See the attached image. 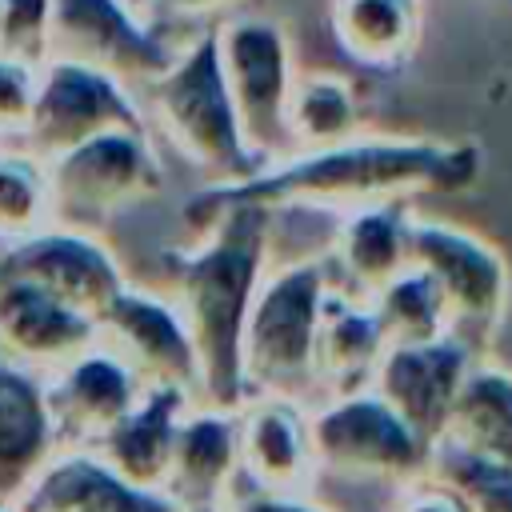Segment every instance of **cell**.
<instances>
[{
  "label": "cell",
  "mask_w": 512,
  "mask_h": 512,
  "mask_svg": "<svg viewBox=\"0 0 512 512\" xmlns=\"http://www.w3.org/2000/svg\"><path fill=\"white\" fill-rule=\"evenodd\" d=\"M12 504L16 512H184L168 492L112 472L92 448H56Z\"/></svg>",
  "instance_id": "cell-17"
},
{
  "label": "cell",
  "mask_w": 512,
  "mask_h": 512,
  "mask_svg": "<svg viewBox=\"0 0 512 512\" xmlns=\"http://www.w3.org/2000/svg\"><path fill=\"white\" fill-rule=\"evenodd\" d=\"M52 224L44 160L20 144H0V248Z\"/></svg>",
  "instance_id": "cell-27"
},
{
  "label": "cell",
  "mask_w": 512,
  "mask_h": 512,
  "mask_svg": "<svg viewBox=\"0 0 512 512\" xmlns=\"http://www.w3.org/2000/svg\"><path fill=\"white\" fill-rule=\"evenodd\" d=\"M144 384L104 344L76 352L44 376V408L56 448H92L136 400Z\"/></svg>",
  "instance_id": "cell-14"
},
{
  "label": "cell",
  "mask_w": 512,
  "mask_h": 512,
  "mask_svg": "<svg viewBox=\"0 0 512 512\" xmlns=\"http://www.w3.org/2000/svg\"><path fill=\"white\" fill-rule=\"evenodd\" d=\"M0 512H16V504H4V500H0Z\"/></svg>",
  "instance_id": "cell-35"
},
{
  "label": "cell",
  "mask_w": 512,
  "mask_h": 512,
  "mask_svg": "<svg viewBox=\"0 0 512 512\" xmlns=\"http://www.w3.org/2000/svg\"><path fill=\"white\" fill-rule=\"evenodd\" d=\"M368 304H372L388 344H416V340H436V336L452 332V316L444 308V296L412 264L400 276H392L384 288H376L368 296Z\"/></svg>",
  "instance_id": "cell-26"
},
{
  "label": "cell",
  "mask_w": 512,
  "mask_h": 512,
  "mask_svg": "<svg viewBox=\"0 0 512 512\" xmlns=\"http://www.w3.org/2000/svg\"><path fill=\"white\" fill-rule=\"evenodd\" d=\"M240 480V476H236ZM220 512H328L316 496H280V492H260L252 484H232L228 496L216 504Z\"/></svg>",
  "instance_id": "cell-32"
},
{
  "label": "cell",
  "mask_w": 512,
  "mask_h": 512,
  "mask_svg": "<svg viewBox=\"0 0 512 512\" xmlns=\"http://www.w3.org/2000/svg\"><path fill=\"white\" fill-rule=\"evenodd\" d=\"M0 272L24 276L64 300L84 316H100L104 304L128 284V268L112 240L72 232V228H40L36 236L0 248Z\"/></svg>",
  "instance_id": "cell-12"
},
{
  "label": "cell",
  "mask_w": 512,
  "mask_h": 512,
  "mask_svg": "<svg viewBox=\"0 0 512 512\" xmlns=\"http://www.w3.org/2000/svg\"><path fill=\"white\" fill-rule=\"evenodd\" d=\"M332 36L364 68H392L420 44L424 0H332Z\"/></svg>",
  "instance_id": "cell-24"
},
{
  "label": "cell",
  "mask_w": 512,
  "mask_h": 512,
  "mask_svg": "<svg viewBox=\"0 0 512 512\" xmlns=\"http://www.w3.org/2000/svg\"><path fill=\"white\" fill-rule=\"evenodd\" d=\"M236 476H240V428H236V412L192 404L184 412L180 428H176V444H172L164 492L176 504H184V508L220 504L228 496V488L236 484Z\"/></svg>",
  "instance_id": "cell-18"
},
{
  "label": "cell",
  "mask_w": 512,
  "mask_h": 512,
  "mask_svg": "<svg viewBox=\"0 0 512 512\" xmlns=\"http://www.w3.org/2000/svg\"><path fill=\"white\" fill-rule=\"evenodd\" d=\"M96 344V320L40 284L0 272V356L40 380Z\"/></svg>",
  "instance_id": "cell-16"
},
{
  "label": "cell",
  "mask_w": 512,
  "mask_h": 512,
  "mask_svg": "<svg viewBox=\"0 0 512 512\" xmlns=\"http://www.w3.org/2000/svg\"><path fill=\"white\" fill-rule=\"evenodd\" d=\"M44 176L52 224L108 240L128 212L160 196L164 160L144 128H112L44 160Z\"/></svg>",
  "instance_id": "cell-5"
},
{
  "label": "cell",
  "mask_w": 512,
  "mask_h": 512,
  "mask_svg": "<svg viewBox=\"0 0 512 512\" xmlns=\"http://www.w3.org/2000/svg\"><path fill=\"white\" fill-rule=\"evenodd\" d=\"M360 132V96L340 72H296L288 96L292 152L328 148Z\"/></svg>",
  "instance_id": "cell-25"
},
{
  "label": "cell",
  "mask_w": 512,
  "mask_h": 512,
  "mask_svg": "<svg viewBox=\"0 0 512 512\" xmlns=\"http://www.w3.org/2000/svg\"><path fill=\"white\" fill-rule=\"evenodd\" d=\"M484 156L472 140L432 136H348L328 148L288 152L240 184H204L220 196L276 212L324 208L352 212L368 204H408L424 192H464L480 180Z\"/></svg>",
  "instance_id": "cell-2"
},
{
  "label": "cell",
  "mask_w": 512,
  "mask_h": 512,
  "mask_svg": "<svg viewBox=\"0 0 512 512\" xmlns=\"http://www.w3.org/2000/svg\"><path fill=\"white\" fill-rule=\"evenodd\" d=\"M328 268L344 276V292L364 300L400 276L408 268V204H368L340 212Z\"/></svg>",
  "instance_id": "cell-21"
},
{
  "label": "cell",
  "mask_w": 512,
  "mask_h": 512,
  "mask_svg": "<svg viewBox=\"0 0 512 512\" xmlns=\"http://www.w3.org/2000/svg\"><path fill=\"white\" fill-rule=\"evenodd\" d=\"M244 8H260V0H144L140 16L172 44H188L192 36L216 28Z\"/></svg>",
  "instance_id": "cell-29"
},
{
  "label": "cell",
  "mask_w": 512,
  "mask_h": 512,
  "mask_svg": "<svg viewBox=\"0 0 512 512\" xmlns=\"http://www.w3.org/2000/svg\"><path fill=\"white\" fill-rule=\"evenodd\" d=\"M308 436L320 476L408 484L424 472L428 444L372 388L324 396L308 408Z\"/></svg>",
  "instance_id": "cell-7"
},
{
  "label": "cell",
  "mask_w": 512,
  "mask_h": 512,
  "mask_svg": "<svg viewBox=\"0 0 512 512\" xmlns=\"http://www.w3.org/2000/svg\"><path fill=\"white\" fill-rule=\"evenodd\" d=\"M36 80H40V64L0 52V144L20 140L32 100H36Z\"/></svg>",
  "instance_id": "cell-31"
},
{
  "label": "cell",
  "mask_w": 512,
  "mask_h": 512,
  "mask_svg": "<svg viewBox=\"0 0 512 512\" xmlns=\"http://www.w3.org/2000/svg\"><path fill=\"white\" fill-rule=\"evenodd\" d=\"M472 360H476V344H468L456 332L416 344H384L368 388L380 392L404 416V424L432 448L444 432L448 404Z\"/></svg>",
  "instance_id": "cell-13"
},
{
  "label": "cell",
  "mask_w": 512,
  "mask_h": 512,
  "mask_svg": "<svg viewBox=\"0 0 512 512\" xmlns=\"http://www.w3.org/2000/svg\"><path fill=\"white\" fill-rule=\"evenodd\" d=\"M128 4H132V8H136V12H140V4H144V0H128Z\"/></svg>",
  "instance_id": "cell-36"
},
{
  "label": "cell",
  "mask_w": 512,
  "mask_h": 512,
  "mask_svg": "<svg viewBox=\"0 0 512 512\" xmlns=\"http://www.w3.org/2000/svg\"><path fill=\"white\" fill-rule=\"evenodd\" d=\"M184 44L160 36L128 0H52L48 56L72 60L140 92Z\"/></svg>",
  "instance_id": "cell-9"
},
{
  "label": "cell",
  "mask_w": 512,
  "mask_h": 512,
  "mask_svg": "<svg viewBox=\"0 0 512 512\" xmlns=\"http://www.w3.org/2000/svg\"><path fill=\"white\" fill-rule=\"evenodd\" d=\"M52 452L44 380L0 356V500L12 504Z\"/></svg>",
  "instance_id": "cell-22"
},
{
  "label": "cell",
  "mask_w": 512,
  "mask_h": 512,
  "mask_svg": "<svg viewBox=\"0 0 512 512\" xmlns=\"http://www.w3.org/2000/svg\"><path fill=\"white\" fill-rule=\"evenodd\" d=\"M240 480L260 492L316 496V456L308 436V408L284 396H248L236 408Z\"/></svg>",
  "instance_id": "cell-15"
},
{
  "label": "cell",
  "mask_w": 512,
  "mask_h": 512,
  "mask_svg": "<svg viewBox=\"0 0 512 512\" xmlns=\"http://www.w3.org/2000/svg\"><path fill=\"white\" fill-rule=\"evenodd\" d=\"M184 512H220L216 504H200V508H184Z\"/></svg>",
  "instance_id": "cell-34"
},
{
  "label": "cell",
  "mask_w": 512,
  "mask_h": 512,
  "mask_svg": "<svg viewBox=\"0 0 512 512\" xmlns=\"http://www.w3.org/2000/svg\"><path fill=\"white\" fill-rule=\"evenodd\" d=\"M112 128H144L136 92L96 68L48 56L40 64L36 100L16 144L40 160H52Z\"/></svg>",
  "instance_id": "cell-10"
},
{
  "label": "cell",
  "mask_w": 512,
  "mask_h": 512,
  "mask_svg": "<svg viewBox=\"0 0 512 512\" xmlns=\"http://www.w3.org/2000/svg\"><path fill=\"white\" fill-rule=\"evenodd\" d=\"M328 288L332 272L324 256L264 268L240 344V372L248 396H284L304 408L320 400L316 328Z\"/></svg>",
  "instance_id": "cell-4"
},
{
  "label": "cell",
  "mask_w": 512,
  "mask_h": 512,
  "mask_svg": "<svg viewBox=\"0 0 512 512\" xmlns=\"http://www.w3.org/2000/svg\"><path fill=\"white\" fill-rule=\"evenodd\" d=\"M408 264L436 284L452 316V332L468 344L500 324L512 296V268L484 236L408 208Z\"/></svg>",
  "instance_id": "cell-8"
},
{
  "label": "cell",
  "mask_w": 512,
  "mask_h": 512,
  "mask_svg": "<svg viewBox=\"0 0 512 512\" xmlns=\"http://www.w3.org/2000/svg\"><path fill=\"white\" fill-rule=\"evenodd\" d=\"M48 12H52V0H0V52L28 64H44Z\"/></svg>",
  "instance_id": "cell-30"
},
{
  "label": "cell",
  "mask_w": 512,
  "mask_h": 512,
  "mask_svg": "<svg viewBox=\"0 0 512 512\" xmlns=\"http://www.w3.org/2000/svg\"><path fill=\"white\" fill-rule=\"evenodd\" d=\"M96 344H104L116 360H124L144 388L168 384L196 396L200 384L196 348L184 328V316L164 292L128 280L96 316Z\"/></svg>",
  "instance_id": "cell-11"
},
{
  "label": "cell",
  "mask_w": 512,
  "mask_h": 512,
  "mask_svg": "<svg viewBox=\"0 0 512 512\" xmlns=\"http://www.w3.org/2000/svg\"><path fill=\"white\" fill-rule=\"evenodd\" d=\"M136 104L156 148H172L204 184H240L260 172V160L244 144L212 28L192 36L176 60L136 92Z\"/></svg>",
  "instance_id": "cell-3"
},
{
  "label": "cell",
  "mask_w": 512,
  "mask_h": 512,
  "mask_svg": "<svg viewBox=\"0 0 512 512\" xmlns=\"http://www.w3.org/2000/svg\"><path fill=\"white\" fill-rule=\"evenodd\" d=\"M440 440L480 460L512 464V368L476 356L448 404Z\"/></svg>",
  "instance_id": "cell-23"
},
{
  "label": "cell",
  "mask_w": 512,
  "mask_h": 512,
  "mask_svg": "<svg viewBox=\"0 0 512 512\" xmlns=\"http://www.w3.org/2000/svg\"><path fill=\"white\" fill-rule=\"evenodd\" d=\"M220 72L244 132L248 152L264 164L284 160L292 152L288 140V96L296 80V56L284 24L264 16L260 8H244L216 28Z\"/></svg>",
  "instance_id": "cell-6"
},
{
  "label": "cell",
  "mask_w": 512,
  "mask_h": 512,
  "mask_svg": "<svg viewBox=\"0 0 512 512\" xmlns=\"http://www.w3.org/2000/svg\"><path fill=\"white\" fill-rule=\"evenodd\" d=\"M180 216L188 244L160 252L164 280L148 288L164 292L184 316L200 364L196 404L236 412L248 400L240 372L244 324L256 284L272 264L268 248L276 216L260 204L232 200L212 188L188 196Z\"/></svg>",
  "instance_id": "cell-1"
},
{
  "label": "cell",
  "mask_w": 512,
  "mask_h": 512,
  "mask_svg": "<svg viewBox=\"0 0 512 512\" xmlns=\"http://www.w3.org/2000/svg\"><path fill=\"white\" fill-rule=\"evenodd\" d=\"M192 404H196V396L184 388H168V384L144 388L140 400L92 444V452L124 480L164 492L176 428Z\"/></svg>",
  "instance_id": "cell-19"
},
{
  "label": "cell",
  "mask_w": 512,
  "mask_h": 512,
  "mask_svg": "<svg viewBox=\"0 0 512 512\" xmlns=\"http://www.w3.org/2000/svg\"><path fill=\"white\" fill-rule=\"evenodd\" d=\"M384 332L364 296H352L344 288H328L320 304V328H316V388L324 396L356 392L372 384L376 360L384 352Z\"/></svg>",
  "instance_id": "cell-20"
},
{
  "label": "cell",
  "mask_w": 512,
  "mask_h": 512,
  "mask_svg": "<svg viewBox=\"0 0 512 512\" xmlns=\"http://www.w3.org/2000/svg\"><path fill=\"white\" fill-rule=\"evenodd\" d=\"M388 512H464V504L440 480L420 472V476H412L408 484L396 488V500H392Z\"/></svg>",
  "instance_id": "cell-33"
},
{
  "label": "cell",
  "mask_w": 512,
  "mask_h": 512,
  "mask_svg": "<svg viewBox=\"0 0 512 512\" xmlns=\"http://www.w3.org/2000/svg\"><path fill=\"white\" fill-rule=\"evenodd\" d=\"M424 472L440 480L464 504V512H512V464L480 460L464 448L436 440L428 448Z\"/></svg>",
  "instance_id": "cell-28"
}]
</instances>
